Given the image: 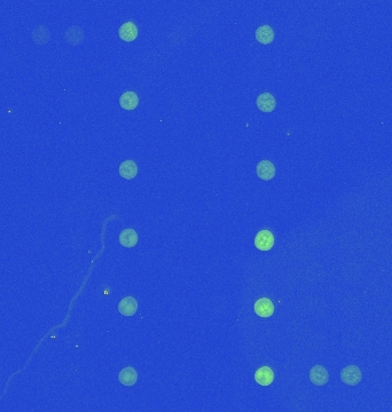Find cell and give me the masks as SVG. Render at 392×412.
<instances>
[{"instance_id":"2","label":"cell","mask_w":392,"mask_h":412,"mask_svg":"<svg viewBox=\"0 0 392 412\" xmlns=\"http://www.w3.org/2000/svg\"><path fill=\"white\" fill-rule=\"evenodd\" d=\"M255 246L256 249H258L259 251L266 252L272 250L273 246H274V236L270 232V230L264 229L260 230V232L256 235L255 237Z\"/></svg>"},{"instance_id":"5","label":"cell","mask_w":392,"mask_h":412,"mask_svg":"<svg viewBox=\"0 0 392 412\" xmlns=\"http://www.w3.org/2000/svg\"><path fill=\"white\" fill-rule=\"evenodd\" d=\"M256 106L263 113H272L276 107L275 98L271 93L260 94L256 100Z\"/></svg>"},{"instance_id":"9","label":"cell","mask_w":392,"mask_h":412,"mask_svg":"<svg viewBox=\"0 0 392 412\" xmlns=\"http://www.w3.org/2000/svg\"><path fill=\"white\" fill-rule=\"evenodd\" d=\"M255 380L260 386H270L274 381V372L270 367H261L255 373Z\"/></svg>"},{"instance_id":"11","label":"cell","mask_w":392,"mask_h":412,"mask_svg":"<svg viewBox=\"0 0 392 412\" xmlns=\"http://www.w3.org/2000/svg\"><path fill=\"white\" fill-rule=\"evenodd\" d=\"M256 40L263 45H268L274 40V30L270 25H261L256 30Z\"/></svg>"},{"instance_id":"14","label":"cell","mask_w":392,"mask_h":412,"mask_svg":"<svg viewBox=\"0 0 392 412\" xmlns=\"http://www.w3.org/2000/svg\"><path fill=\"white\" fill-rule=\"evenodd\" d=\"M120 243L121 245L124 246V248H134L138 243V234L134 229H124L120 234Z\"/></svg>"},{"instance_id":"10","label":"cell","mask_w":392,"mask_h":412,"mask_svg":"<svg viewBox=\"0 0 392 412\" xmlns=\"http://www.w3.org/2000/svg\"><path fill=\"white\" fill-rule=\"evenodd\" d=\"M139 105V98H138L137 93L132 91L124 92L120 98V106L124 110H134Z\"/></svg>"},{"instance_id":"3","label":"cell","mask_w":392,"mask_h":412,"mask_svg":"<svg viewBox=\"0 0 392 412\" xmlns=\"http://www.w3.org/2000/svg\"><path fill=\"white\" fill-rule=\"evenodd\" d=\"M311 383L316 386H324L329 380V373L322 365H314L310 371Z\"/></svg>"},{"instance_id":"1","label":"cell","mask_w":392,"mask_h":412,"mask_svg":"<svg viewBox=\"0 0 392 412\" xmlns=\"http://www.w3.org/2000/svg\"><path fill=\"white\" fill-rule=\"evenodd\" d=\"M341 380L348 386H356L363 380V372L357 365H348L341 371Z\"/></svg>"},{"instance_id":"6","label":"cell","mask_w":392,"mask_h":412,"mask_svg":"<svg viewBox=\"0 0 392 412\" xmlns=\"http://www.w3.org/2000/svg\"><path fill=\"white\" fill-rule=\"evenodd\" d=\"M255 313L260 317H270L274 313V305L268 298H260L255 303Z\"/></svg>"},{"instance_id":"15","label":"cell","mask_w":392,"mask_h":412,"mask_svg":"<svg viewBox=\"0 0 392 412\" xmlns=\"http://www.w3.org/2000/svg\"><path fill=\"white\" fill-rule=\"evenodd\" d=\"M37 34H38V36H39V37L36 38V39H33L34 41H36V44L41 45V44H45V42H47L48 38L43 37V34H44V36H46V34H49L47 29H46L43 33H39V30H38V28H36V29H34L33 31H32V36H37Z\"/></svg>"},{"instance_id":"4","label":"cell","mask_w":392,"mask_h":412,"mask_svg":"<svg viewBox=\"0 0 392 412\" xmlns=\"http://www.w3.org/2000/svg\"><path fill=\"white\" fill-rule=\"evenodd\" d=\"M257 176L264 181H270L275 176V166L271 160H261L256 168Z\"/></svg>"},{"instance_id":"7","label":"cell","mask_w":392,"mask_h":412,"mask_svg":"<svg viewBox=\"0 0 392 412\" xmlns=\"http://www.w3.org/2000/svg\"><path fill=\"white\" fill-rule=\"evenodd\" d=\"M138 310V301L133 296H126L123 298L118 303V311L123 316H133Z\"/></svg>"},{"instance_id":"12","label":"cell","mask_w":392,"mask_h":412,"mask_svg":"<svg viewBox=\"0 0 392 412\" xmlns=\"http://www.w3.org/2000/svg\"><path fill=\"white\" fill-rule=\"evenodd\" d=\"M138 174V165L134 160H125L120 165V175L123 179L132 180Z\"/></svg>"},{"instance_id":"13","label":"cell","mask_w":392,"mask_h":412,"mask_svg":"<svg viewBox=\"0 0 392 412\" xmlns=\"http://www.w3.org/2000/svg\"><path fill=\"white\" fill-rule=\"evenodd\" d=\"M118 380H120V383L122 385H124V386H133L138 380V373L136 371V369H133L132 367L123 369L120 372V375H118Z\"/></svg>"},{"instance_id":"8","label":"cell","mask_w":392,"mask_h":412,"mask_svg":"<svg viewBox=\"0 0 392 412\" xmlns=\"http://www.w3.org/2000/svg\"><path fill=\"white\" fill-rule=\"evenodd\" d=\"M118 36L123 41L131 42L138 37V28L133 22H126L118 30Z\"/></svg>"}]
</instances>
